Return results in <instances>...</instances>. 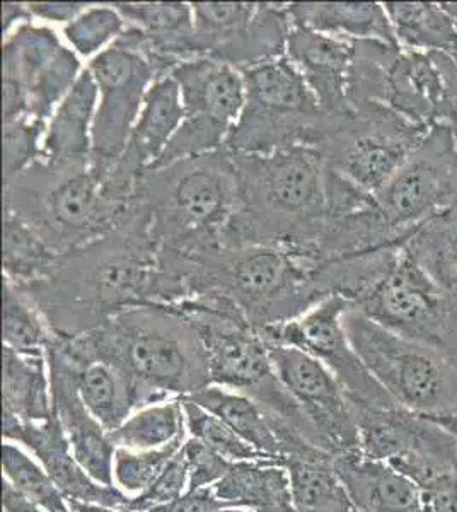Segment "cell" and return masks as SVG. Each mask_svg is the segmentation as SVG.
<instances>
[{"label": "cell", "mask_w": 457, "mask_h": 512, "mask_svg": "<svg viewBox=\"0 0 457 512\" xmlns=\"http://www.w3.org/2000/svg\"><path fill=\"white\" fill-rule=\"evenodd\" d=\"M19 289L53 335L67 338L93 332L125 309L176 306L190 297L185 268L159 248L149 212L135 197L110 233L60 256L47 279Z\"/></svg>", "instance_id": "1"}, {"label": "cell", "mask_w": 457, "mask_h": 512, "mask_svg": "<svg viewBox=\"0 0 457 512\" xmlns=\"http://www.w3.org/2000/svg\"><path fill=\"white\" fill-rule=\"evenodd\" d=\"M232 159L239 205L222 248L273 246L316 263L328 212L324 161L318 149L290 147Z\"/></svg>", "instance_id": "2"}, {"label": "cell", "mask_w": 457, "mask_h": 512, "mask_svg": "<svg viewBox=\"0 0 457 512\" xmlns=\"http://www.w3.org/2000/svg\"><path fill=\"white\" fill-rule=\"evenodd\" d=\"M82 354L99 357L127 374L147 407L193 395L210 384L202 342L168 306L125 309L79 337H62Z\"/></svg>", "instance_id": "3"}, {"label": "cell", "mask_w": 457, "mask_h": 512, "mask_svg": "<svg viewBox=\"0 0 457 512\" xmlns=\"http://www.w3.org/2000/svg\"><path fill=\"white\" fill-rule=\"evenodd\" d=\"M135 198L149 212L161 250L185 256L219 250L238 212L234 159L220 149L149 169L137 183Z\"/></svg>", "instance_id": "4"}, {"label": "cell", "mask_w": 457, "mask_h": 512, "mask_svg": "<svg viewBox=\"0 0 457 512\" xmlns=\"http://www.w3.org/2000/svg\"><path fill=\"white\" fill-rule=\"evenodd\" d=\"M314 265L290 251L261 245L185 256L188 299L220 297L256 330L284 325L328 299L316 282Z\"/></svg>", "instance_id": "5"}, {"label": "cell", "mask_w": 457, "mask_h": 512, "mask_svg": "<svg viewBox=\"0 0 457 512\" xmlns=\"http://www.w3.org/2000/svg\"><path fill=\"white\" fill-rule=\"evenodd\" d=\"M197 333L209 362L210 384L251 396L267 412L318 446V437L296 400L287 393L255 326L220 297H193L168 306Z\"/></svg>", "instance_id": "6"}, {"label": "cell", "mask_w": 457, "mask_h": 512, "mask_svg": "<svg viewBox=\"0 0 457 512\" xmlns=\"http://www.w3.org/2000/svg\"><path fill=\"white\" fill-rule=\"evenodd\" d=\"M128 207L105 192L91 166L52 168L40 159L4 183V210L26 222L58 255L110 233Z\"/></svg>", "instance_id": "7"}, {"label": "cell", "mask_w": 457, "mask_h": 512, "mask_svg": "<svg viewBox=\"0 0 457 512\" xmlns=\"http://www.w3.org/2000/svg\"><path fill=\"white\" fill-rule=\"evenodd\" d=\"M343 325L353 349L394 402L439 422L457 436L456 361L389 332L353 306L345 313Z\"/></svg>", "instance_id": "8"}, {"label": "cell", "mask_w": 457, "mask_h": 512, "mask_svg": "<svg viewBox=\"0 0 457 512\" xmlns=\"http://www.w3.org/2000/svg\"><path fill=\"white\" fill-rule=\"evenodd\" d=\"M246 99L224 151L232 156L270 154L290 147H318L328 115L287 57L241 72Z\"/></svg>", "instance_id": "9"}, {"label": "cell", "mask_w": 457, "mask_h": 512, "mask_svg": "<svg viewBox=\"0 0 457 512\" xmlns=\"http://www.w3.org/2000/svg\"><path fill=\"white\" fill-rule=\"evenodd\" d=\"M429 128L408 122L379 103L330 118L318 149L324 166L365 192H381L417 151Z\"/></svg>", "instance_id": "10"}, {"label": "cell", "mask_w": 457, "mask_h": 512, "mask_svg": "<svg viewBox=\"0 0 457 512\" xmlns=\"http://www.w3.org/2000/svg\"><path fill=\"white\" fill-rule=\"evenodd\" d=\"M353 308L389 332L457 362V294L439 286L406 250L405 243L381 279Z\"/></svg>", "instance_id": "11"}, {"label": "cell", "mask_w": 457, "mask_h": 512, "mask_svg": "<svg viewBox=\"0 0 457 512\" xmlns=\"http://www.w3.org/2000/svg\"><path fill=\"white\" fill-rule=\"evenodd\" d=\"M171 76L180 86L185 115L151 169L220 151L243 113L244 77L232 65L200 57L181 64Z\"/></svg>", "instance_id": "12"}, {"label": "cell", "mask_w": 457, "mask_h": 512, "mask_svg": "<svg viewBox=\"0 0 457 512\" xmlns=\"http://www.w3.org/2000/svg\"><path fill=\"white\" fill-rule=\"evenodd\" d=\"M191 9L198 59L209 57L243 72L287 53L294 30L289 4L195 2Z\"/></svg>", "instance_id": "13"}, {"label": "cell", "mask_w": 457, "mask_h": 512, "mask_svg": "<svg viewBox=\"0 0 457 512\" xmlns=\"http://www.w3.org/2000/svg\"><path fill=\"white\" fill-rule=\"evenodd\" d=\"M377 207L394 238L406 241L417 229L457 204V134L437 125L381 192Z\"/></svg>", "instance_id": "14"}, {"label": "cell", "mask_w": 457, "mask_h": 512, "mask_svg": "<svg viewBox=\"0 0 457 512\" xmlns=\"http://www.w3.org/2000/svg\"><path fill=\"white\" fill-rule=\"evenodd\" d=\"M352 405L359 451L367 458L386 461L417 485L457 468V436L444 425L400 405Z\"/></svg>", "instance_id": "15"}, {"label": "cell", "mask_w": 457, "mask_h": 512, "mask_svg": "<svg viewBox=\"0 0 457 512\" xmlns=\"http://www.w3.org/2000/svg\"><path fill=\"white\" fill-rule=\"evenodd\" d=\"M87 70L98 88L91 171L103 181L122 158L147 91L157 76L142 55L118 45L96 55Z\"/></svg>", "instance_id": "16"}, {"label": "cell", "mask_w": 457, "mask_h": 512, "mask_svg": "<svg viewBox=\"0 0 457 512\" xmlns=\"http://www.w3.org/2000/svg\"><path fill=\"white\" fill-rule=\"evenodd\" d=\"M350 308L352 303L345 297H328L299 320L267 326L258 332L267 345L296 347L323 362L340 381L353 403L367 407L398 405L388 391L377 383L357 350L353 349L343 325L345 313Z\"/></svg>", "instance_id": "17"}, {"label": "cell", "mask_w": 457, "mask_h": 512, "mask_svg": "<svg viewBox=\"0 0 457 512\" xmlns=\"http://www.w3.org/2000/svg\"><path fill=\"white\" fill-rule=\"evenodd\" d=\"M273 369L328 453L359 451V429L353 405L330 369L304 350L268 345Z\"/></svg>", "instance_id": "18"}, {"label": "cell", "mask_w": 457, "mask_h": 512, "mask_svg": "<svg viewBox=\"0 0 457 512\" xmlns=\"http://www.w3.org/2000/svg\"><path fill=\"white\" fill-rule=\"evenodd\" d=\"M180 86L173 76L152 84L122 158L103 180L105 192L120 204H132L135 188L145 171L159 161L183 122Z\"/></svg>", "instance_id": "19"}, {"label": "cell", "mask_w": 457, "mask_h": 512, "mask_svg": "<svg viewBox=\"0 0 457 512\" xmlns=\"http://www.w3.org/2000/svg\"><path fill=\"white\" fill-rule=\"evenodd\" d=\"M47 364L53 414L69 439L72 453L96 482L115 485L113 465L116 446L111 443L110 432L94 419L82 402L74 366L53 333L47 347Z\"/></svg>", "instance_id": "20"}, {"label": "cell", "mask_w": 457, "mask_h": 512, "mask_svg": "<svg viewBox=\"0 0 457 512\" xmlns=\"http://www.w3.org/2000/svg\"><path fill=\"white\" fill-rule=\"evenodd\" d=\"M127 30L113 43L142 55L157 79L181 64L198 59L193 47V9L186 2H120L115 4Z\"/></svg>", "instance_id": "21"}, {"label": "cell", "mask_w": 457, "mask_h": 512, "mask_svg": "<svg viewBox=\"0 0 457 512\" xmlns=\"http://www.w3.org/2000/svg\"><path fill=\"white\" fill-rule=\"evenodd\" d=\"M4 439L7 443L23 444L24 448L35 454L45 472L69 501L128 509L132 497H128L116 485L96 482L79 465L55 414L45 422L4 419Z\"/></svg>", "instance_id": "22"}, {"label": "cell", "mask_w": 457, "mask_h": 512, "mask_svg": "<svg viewBox=\"0 0 457 512\" xmlns=\"http://www.w3.org/2000/svg\"><path fill=\"white\" fill-rule=\"evenodd\" d=\"M382 105L418 127H454L446 84L432 55L396 48L389 60Z\"/></svg>", "instance_id": "23"}, {"label": "cell", "mask_w": 457, "mask_h": 512, "mask_svg": "<svg viewBox=\"0 0 457 512\" xmlns=\"http://www.w3.org/2000/svg\"><path fill=\"white\" fill-rule=\"evenodd\" d=\"M285 57L304 77L324 115L336 118L352 111L348 103V74L353 40L294 26Z\"/></svg>", "instance_id": "24"}, {"label": "cell", "mask_w": 457, "mask_h": 512, "mask_svg": "<svg viewBox=\"0 0 457 512\" xmlns=\"http://www.w3.org/2000/svg\"><path fill=\"white\" fill-rule=\"evenodd\" d=\"M98 88L89 70L57 106L41 144V161L52 168L91 166Z\"/></svg>", "instance_id": "25"}, {"label": "cell", "mask_w": 457, "mask_h": 512, "mask_svg": "<svg viewBox=\"0 0 457 512\" xmlns=\"http://www.w3.org/2000/svg\"><path fill=\"white\" fill-rule=\"evenodd\" d=\"M64 48L57 33L29 21L2 41L4 122L28 117V98L36 81Z\"/></svg>", "instance_id": "26"}, {"label": "cell", "mask_w": 457, "mask_h": 512, "mask_svg": "<svg viewBox=\"0 0 457 512\" xmlns=\"http://www.w3.org/2000/svg\"><path fill=\"white\" fill-rule=\"evenodd\" d=\"M336 472L357 512H425L417 483L360 451L335 456Z\"/></svg>", "instance_id": "27"}, {"label": "cell", "mask_w": 457, "mask_h": 512, "mask_svg": "<svg viewBox=\"0 0 457 512\" xmlns=\"http://www.w3.org/2000/svg\"><path fill=\"white\" fill-rule=\"evenodd\" d=\"M53 337L57 338L74 366L77 391L82 402L106 431H115L137 410L147 407L144 396L118 367L99 357L82 354L65 338Z\"/></svg>", "instance_id": "28"}, {"label": "cell", "mask_w": 457, "mask_h": 512, "mask_svg": "<svg viewBox=\"0 0 457 512\" xmlns=\"http://www.w3.org/2000/svg\"><path fill=\"white\" fill-rule=\"evenodd\" d=\"M185 398L219 417L239 437H243L246 443L285 466L289 448L285 444L284 436L290 427L277 417H273L251 396L227 390L217 384H209L203 390Z\"/></svg>", "instance_id": "29"}, {"label": "cell", "mask_w": 457, "mask_h": 512, "mask_svg": "<svg viewBox=\"0 0 457 512\" xmlns=\"http://www.w3.org/2000/svg\"><path fill=\"white\" fill-rule=\"evenodd\" d=\"M294 26L353 41H384L398 45L384 4L377 2H294Z\"/></svg>", "instance_id": "30"}, {"label": "cell", "mask_w": 457, "mask_h": 512, "mask_svg": "<svg viewBox=\"0 0 457 512\" xmlns=\"http://www.w3.org/2000/svg\"><path fill=\"white\" fill-rule=\"evenodd\" d=\"M285 468L294 512H357L336 472L335 454L309 448L287 456Z\"/></svg>", "instance_id": "31"}, {"label": "cell", "mask_w": 457, "mask_h": 512, "mask_svg": "<svg viewBox=\"0 0 457 512\" xmlns=\"http://www.w3.org/2000/svg\"><path fill=\"white\" fill-rule=\"evenodd\" d=\"M4 419L45 422L53 415L47 355H23L4 347Z\"/></svg>", "instance_id": "32"}, {"label": "cell", "mask_w": 457, "mask_h": 512, "mask_svg": "<svg viewBox=\"0 0 457 512\" xmlns=\"http://www.w3.org/2000/svg\"><path fill=\"white\" fill-rule=\"evenodd\" d=\"M215 494L229 507L249 511H292L287 468L277 463H234L214 485Z\"/></svg>", "instance_id": "33"}, {"label": "cell", "mask_w": 457, "mask_h": 512, "mask_svg": "<svg viewBox=\"0 0 457 512\" xmlns=\"http://www.w3.org/2000/svg\"><path fill=\"white\" fill-rule=\"evenodd\" d=\"M398 47L411 52L452 53L457 50V28L444 4L386 2Z\"/></svg>", "instance_id": "34"}, {"label": "cell", "mask_w": 457, "mask_h": 512, "mask_svg": "<svg viewBox=\"0 0 457 512\" xmlns=\"http://www.w3.org/2000/svg\"><path fill=\"white\" fill-rule=\"evenodd\" d=\"M405 248L439 286L457 294V204L425 222Z\"/></svg>", "instance_id": "35"}, {"label": "cell", "mask_w": 457, "mask_h": 512, "mask_svg": "<svg viewBox=\"0 0 457 512\" xmlns=\"http://www.w3.org/2000/svg\"><path fill=\"white\" fill-rule=\"evenodd\" d=\"M60 256L26 222L4 210V279L31 286L52 274Z\"/></svg>", "instance_id": "36"}, {"label": "cell", "mask_w": 457, "mask_h": 512, "mask_svg": "<svg viewBox=\"0 0 457 512\" xmlns=\"http://www.w3.org/2000/svg\"><path fill=\"white\" fill-rule=\"evenodd\" d=\"M186 415L181 398L140 408L118 429L110 432L116 449L151 451L185 437Z\"/></svg>", "instance_id": "37"}, {"label": "cell", "mask_w": 457, "mask_h": 512, "mask_svg": "<svg viewBox=\"0 0 457 512\" xmlns=\"http://www.w3.org/2000/svg\"><path fill=\"white\" fill-rule=\"evenodd\" d=\"M52 330L19 287L4 279V347L23 355H47Z\"/></svg>", "instance_id": "38"}, {"label": "cell", "mask_w": 457, "mask_h": 512, "mask_svg": "<svg viewBox=\"0 0 457 512\" xmlns=\"http://www.w3.org/2000/svg\"><path fill=\"white\" fill-rule=\"evenodd\" d=\"M2 472L7 482L45 512H74L62 490L58 489L43 466L29 458L23 449L7 443L2 446Z\"/></svg>", "instance_id": "39"}, {"label": "cell", "mask_w": 457, "mask_h": 512, "mask_svg": "<svg viewBox=\"0 0 457 512\" xmlns=\"http://www.w3.org/2000/svg\"><path fill=\"white\" fill-rule=\"evenodd\" d=\"M180 398L183 408H185L186 427L190 431V436L202 441L203 444H207L210 449H214L215 453H219L220 456H224L226 460L232 461V463L249 461V463H277V465H282V463L268 458L267 454L260 453L251 444L246 443L243 437H239L219 417L210 414L205 408L191 402L185 396H180Z\"/></svg>", "instance_id": "40"}, {"label": "cell", "mask_w": 457, "mask_h": 512, "mask_svg": "<svg viewBox=\"0 0 457 512\" xmlns=\"http://www.w3.org/2000/svg\"><path fill=\"white\" fill-rule=\"evenodd\" d=\"M125 30L127 23L115 4H96L87 7L72 23L65 24L64 36L79 55L94 59L110 48Z\"/></svg>", "instance_id": "41"}, {"label": "cell", "mask_w": 457, "mask_h": 512, "mask_svg": "<svg viewBox=\"0 0 457 512\" xmlns=\"http://www.w3.org/2000/svg\"><path fill=\"white\" fill-rule=\"evenodd\" d=\"M185 437L176 439L168 446L151 451H132V449H116L115 465H113V478L118 489L125 494H142L149 489L156 478L161 475L169 461L185 444Z\"/></svg>", "instance_id": "42"}, {"label": "cell", "mask_w": 457, "mask_h": 512, "mask_svg": "<svg viewBox=\"0 0 457 512\" xmlns=\"http://www.w3.org/2000/svg\"><path fill=\"white\" fill-rule=\"evenodd\" d=\"M45 123L19 117L4 122V183L16 180L41 159Z\"/></svg>", "instance_id": "43"}, {"label": "cell", "mask_w": 457, "mask_h": 512, "mask_svg": "<svg viewBox=\"0 0 457 512\" xmlns=\"http://www.w3.org/2000/svg\"><path fill=\"white\" fill-rule=\"evenodd\" d=\"M188 482H190V472H188V463H186L183 448L180 453L169 461L166 470L156 478L149 489L144 490L142 494L135 495L130 499L128 509L132 512H147L154 507L164 506L169 502L180 499L181 495L188 492Z\"/></svg>", "instance_id": "44"}, {"label": "cell", "mask_w": 457, "mask_h": 512, "mask_svg": "<svg viewBox=\"0 0 457 512\" xmlns=\"http://www.w3.org/2000/svg\"><path fill=\"white\" fill-rule=\"evenodd\" d=\"M183 453H185L188 472H190L188 490L214 487L215 483H219L222 478L226 477L234 465L232 461L215 453L214 449H210L207 444H203L195 437L186 439L183 444Z\"/></svg>", "instance_id": "45"}, {"label": "cell", "mask_w": 457, "mask_h": 512, "mask_svg": "<svg viewBox=\"0 0 457 512\" xmlns=\"http://www.w3.org/2000/svg\"><path fill=\"white\" fill-rule=\"evenodd\" d=\"M418 489L425 512H457V468L427 478Z\"/></svg>", "instance_id": "46"}, {"label": "cell", "mask_w": 457, "mask_h": 512, "mask_svg": "<svg viewBox=\"0 0 457 512\" xmlns=\"http://www.w3.org/2000/svg\"><path fill=\"white\" fill-rule=\"evenodd\" d=\"M226 502L220 501L215 494L214 487L207 489L188 490L180 499L164 504V506L154 507L147 512H219L227 509Z\"/></svg>", "instance_id": "47"}, {"label": "cell", "mask_w": 457, "mask_h": 512, "mask_svg": "<svg viewBox=\"0 0 457 512\" xmlns=\"http://www.w3.org/2000/svg\"><path fill=\"white\" fill-rule=\"evenodd\" d=\"M91 4L84 2H29L28 11L33 19L48 23L69 24L81 16Z\"/></svg>", "instance_id": "48"}, {"label": "cell", "mask_w": 457, "mask_h": 512, "mask_svg": "<svg viewBox=\"0 0 457 512\" xmlns=\"http://www.w3.org/2000/svg\"><path fill=\"white\" fill-rule=\"evenodd\" d=\"M2 507L4 512H45L6 478L2 480Z\"/></svg>", "instance_id": "49"}, {"label": "cell", "mask_w": 457, "mask_h": 512, "mask_svg": "<svg viewBox=\"0 0 457 512\" xmlns=\"http://www.w3.org/2000/svg\"><path fill=\"white\" fill-rule=\"evenodd\" d=\"M33 21L28 11V4L23 2H4L2 4V35L4 38L11 35L12 31L21 24Z\"/></svg>", "instance_id": "50"}, {"label": "cell", "mask_w": 457, "mask_h": 512, "mask_svg": "<svg viewBox=\"0 0 457 512\" xmlns=\"http://www.w3.org/2000/svg\"><path fill=\"white\" fill-rule=\"evenodd\" d=\"M74 512H132L127 507H106L98 504H86V502L69 501Z\"/></svg>", "instance_id": "51"}, {"label": "cell", "mask_w": 457, "mask_h": 512, "mask_svg": "<svg viewBox=\"0 0 457 512\" xmlns=\"http://www.w3.org/2000/svg\"><path fill=\"white\" fill-rule=\"evenodd\" d=\"M444 6H446L447 12L451 14L452 21H454L457 28V2H447Z\"/></svg>", "instance_id": "52"}, {"label": "cell", "mask_w": 457, "mask_h": 512, "mask_svg": "<svg viewBox=\"0 0 457 512\" xmlns=\"http://www.w3.org/2000/svg\"><path fill=\"white\" fill-rule=\"evenodd\" d=\"M456 134H457V132H456Z\"/></svg>", "instance_id": "53"}]
</instances>
